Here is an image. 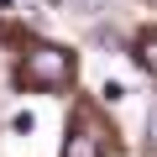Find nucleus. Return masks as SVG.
Masks as SVG:
<instances>
[{
    "mask_svg": "<svg viewBox=\"0 0 157 157\" xmlns=\"http://www.w3.org/2000/svg\"><path fill=\"white\" fill-rule=\"evenodd\" d=\"M63 157H105V147H100V136H94V131H78V136H68Z\"/></svg>",
    "mask_w": 157,
    "mask_h": 157,
    "instance_id": "obj_2",
    "label": "nucleus"
},
{
    "mask_svg": "<svg viewBox=\"0 0 157 157\" xmlns=\"http://www.w3.org/2000/svg\"><path fill=\"white\" fill-rule=\"evenodd\" d=\"M32 126H37V115H32V110H21V115H16V121H11V131H16V136H26V131H32Z\"/></svg>",
    "mask_w": 157,
    "mask_h": 157,
    "instance_id": "obj_4",
    "label": "nucleus"
},
{
    "mask_svg": "<svg viewBox=\"0 0 157 157\" xmlns=\"http://www.w3.org/2000/svg\"><path fill=\"white\" fill-rule=\"evenodd\" d=\"M73 6H78V11H100L105 0H73Z\"/></svg>",
    "mask_w": 157,
    "mask_h": 157,
    "instance_id": "obj_6",
    "label": "nucleus"
},
{
    "mask_svg": "<svg viewBox=\"0 0 157 157\" xmlns=\"http://www.w3.org/2000/svg\"><path fill=\"white\" fill-rule=\"evenodd\" d=\"M147 141H152V147H157V110H152V115H147Z\"/></svg>",
    "mask_w": 157,
    "mask_h": 157,
    "instance_id": "obj_5",
    "label": "nucleus"
},
{
    "mask_svg": "<svg viewBox=\"0 0 157 157\" xmlns=\"http://www.w3.org/2000/svg\"><path fill=\"white\" fill-rule=\"evenodd\" d=\"M136 58H141V68H147V73H157V32H147V37L136 42Z\"/></svg>",
    "mask_w": 157,
    "mask_h": 157,
    "instance_id": "obj_3",
    "label": "nucleus"
},
{
    "mask_svg": "<svg viewBox=\"0 0 157 157\" xmlns=\"http://www.w3.org/2000/svg\"><path fill=\"white\" fill-rule=\"evenodd\" d=\"M68 78H73V58L63 52V47H32L26 58H21V84L26 89H42V94H52V89H68Z\"/></svg>",
    "mask_w": 157,
    "mask_h": 157,
    "instance_id": "obj_1",
    "label": "nucleus"
}]
</instances>
